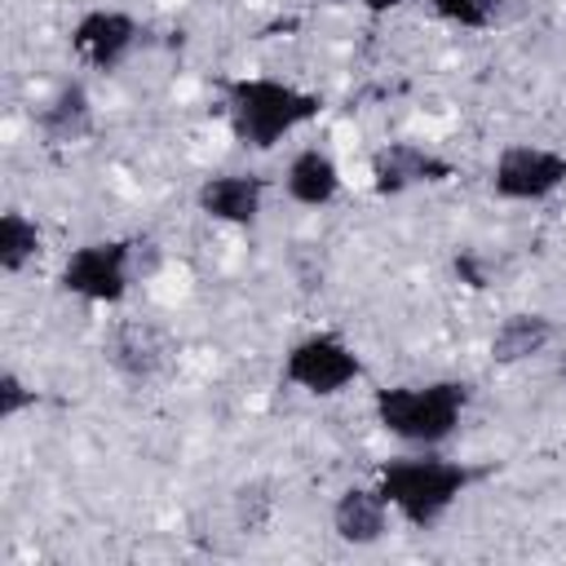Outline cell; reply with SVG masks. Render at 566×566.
<instances>
[{
	"label": "cell",
	"instance_id": "obj_1",
	"mask_svg": "<svg viewBox=\"0 0 566 566\" xmlns=\"http://www.w3.org/2000/svg\"><path fill=\"white\" fill-rule=\"evenodd\" d=\"M221 106L230 137L243 150L270 155L301 128H310L323 115V97L314 88H301L279 75H234L221 84Z\"/></svg>",
	"mask_w": 566,
	"mask_h": 566
},
{
	"label": "cell",
	"instance_id": "obj_2",
	"mask_svg": "<svg viewBox=\"0 0 566 566\" xmlns=\"http://www.w3.org/2000/svg\"><path fill=\"white\" fill-rule=\"evenodd\" d=\"M486 478V469L469 460H451L438 451H407L376 469V486L385 491L394 517L411 531H433L451 517V509Z\"/></svg>",
	"mask_w": 566,
	"mask_h": 566
},
{
	"label": "cell",
	"instance_id": "obj_3",
	"mask_svg": "<svg viewBox=\"0 0 566 566\" xmlns=\"http://www.w3.org/2000/svg\"><path fill=\"white\" fill-rule=\"evenodd\" d=\"M469 402H473L469 380L438 376V380H411V385L376 389L371 416H376L380 433H389L394 442H402L411 451H438L460 433Z\"/></svg>",
	"mask_w": 566,
	"mask_h": 566
},
{
	"label": "cell",
	"instance_id": "obj_4",
	"mask_svg": "<svg viewBox=\"0 0 566 566\" xmlns=\"http://www.w3.org/2000/svg\"><path fill=\"white\" fill-rule=\"evenodd\" d=\"M137 279H142L137 239H119V234L71 248L57 270V287L84 305H124Z\"/></svg>",
	"mask_w": 566,
	"mask_h": 566
},
{
	"label": "cell",
	"instance_id": "obj_5",
	"mask_svg": "<svg viewBox=\"0 0 566 566\" xmlns=\"http://www.w3.org/2000/svg\"><path fill=\"white\" fill-rule=\"evenodd\" d=\"M363 354L354 349V340H345L332 327L305 332L287 345L279 376L287 389L305 394V398H340L345 389H354L363 380Z\"/></svg>",
	"mask_w": 566,
	"mask_h": 566
},
{
	"label": "cell",
	"instance_id": "obj_6",
	"mask_svg": "<svg viewBox=\"0 0 566 566\" xmlns=\"http://www.w3.org/2000/svg\"><path fill=\"white\" fill-rule=\"evenodd\" d=\"M486 186L500 203H548L566 190V150L539 142H509L491 159Z\"/></svg>",
	"mask_w": 566,
	"mask_h": 566
},
{
	"label": "cell",
	"instance_id": "obj_7",
	"mask_svg": "<svg viewBox=\"0 0 566 566\" xmlns=\"http://www.w3.org/2000/svg\"><path fill=\"white\" fill-rule=\"evenodd\" d=\"M71 53L80 66L88 71H119L137 44H142V18L119 9V4H93L84 9L75 22H71V35H66Z\"/></svg>",
	"mask_w": 566,
	"mask_h": 566
},
{
	"label": "cell",
	"instance_id": "obj_8",
	"mask_svg": "<svg viewBox=\"0 0 566 566\" xmlns=\"http://www.w3.org/2000/svg\"><path fill=\"white\" fill-rule=\"evenodd\" d=\"M265 199H270V181L248 168L212 172L195 186V208L212 226H230V230H252L265 212Z\"/></svg>",
	"mask_w": 566,
	"mask_h": 566
},
{
	"label": "cell",
	"instance_id": "obj_9",
	"mask_svg": "<svg viewBox=\"0 0 566 566\" xmlns=\"http://www.w3.org/2000/svg\"><path fill=\"white\" fill-rule=\"evenodd\" d=\"M367 177H371V190L380 199H398V195H407L416 186H442V181H451L455 177V164L442 159L438 150L420 146V142H389V146H380L371 155Z\"/></svg>",
	"mask_w": 566,
	"mask_h": 566
},
{
	"label": "cell",
	"instance_id": "obj_10",
	"mask_svg": "<svg viewBox=\"0 0 566 566\" xmlns=\"http://www.w3.org/2000/svg\"><path fill=\"white\" fill-rule=\"evenodd\" d=\"M394 509L376 482H349L336 491L327 509V526L345 548H376L394 531Z\"/></svg>",
	"mask_w": 566,
	"mask_h": 566
},
{
	"label": "cell",
	"instance_id": "obj_11",
	"mask_svg": "<svg viewBox=\"0 0 566 566\" xmlns=\"http://www.w3.org/2000/svg\"><path fill=\"white\" fill-rule=\"evenodd\" d=\"M345 190V172L340 159L327 146H296L283 164V195L296 208H332Z\"/></svg>",
	"mask_w": 566,
	"mask_h": 566
},
{
	"label": "cell",
	"instance_id": "obj_12",
	"mask_svg": "<svg viewBox=\"0 0 566 566\" xmlns=\"http://www.w3.org/2000/svg\"><path fill=\"white\" fill-rule=\"evenodd\" d=\"M553 340H557V323L544 310H513L495 323L486 354L495 367H522V363L544 358L553 349Z\"/></svg>",
	"mask_w": 566,
	"mask_h": 566
},
{
	"label": "cell",
	"instance_id": "obj_13",
	"mask_svg": "<svg viewBox=\"0 0 566 566\" xmlns=\"http://www.w3.org/2000/svg\"><path fill=\"white\" fill-rule=\"evenodd\" d=\"M35 133L49 142V146H75L93 133V97L80 80H66L57 84L44 106L35 111Z\"/></svg>",
	"mask_w": 566,
	"mask_h": 566
},
{
	"label": "cell",
	"instance_id": "obj_14",
	"mask_svg": "<svg viewBox=\"0 0 566 566\" xmlns=\"http://www.w3.org/2000/svg\"><path fill=\"white\" fill-rule=\"evenodd\" d=\"M40 252H44V230L35 226V217H27L22 208H4L0 212V274L18 279L27 265H35Z\"/></svg>",
	"mask_w": 566,
	"mask_h": 566
},
{
	"label": "cell",
	"instance_id": "obj_15",
	"mask_svg": "<svg viewBox=\"0 0 566 566\" xmlns=\"http://www.w3.org/2000/svg\"><path fill=\"white\" fill-rule=\"evenodd\" d=\"M106 358L115 363L119 376L128 380H150L159 367H164V345L155 340V332L146 327H119L106 345Z\"/></svg>",
	"mask_w": 566,
	"mask_h": 566
},
{
	"label": "cell",
	"instance_id": "obj_16",
	"mask_svg": "<svg viewBox=\"0 0 566 566\" xmlns=\"http://www.w3.org/2000/svg\"><path fill=\"white\" fill-rule=\"evenodd\" d=\"M429 13L460 31H486L495 22V0H424Z\"/></svg>",
	"mask_w": 566,
	"mask_h": 566
},
{
	"label": "cell",
	"instance_id": "obj_17",
	"mask_svg": "<svg viewBox=\"0 0 566 566\" xmlns=\"http://www.w3.org/2000/svg\"><path fill=\"white\" fill-rule=\"evenodd\" d=\"M31 407H35V389H31L13 367H4V371H0V420L13 424V420L27 416Z\"/></svg>",
	"mask_w": 566,
	"mask_h": 566
},
{
	"label": "cell",
	"instance_id": "obj_18",
	"mask_svg": "<svg viewBox=\"0 0 566 566\" xmlns=\"http://www.w3.org/2000/svg\"><path fill=\"white\" fill-rule=\"evenodd\" d=\"M345 4L363 9L367 18H389V13H398V9H402V4H411V0H345Z\"/></svg>",
	"mask_w": 566,
	"mask_h": 566
}]
</instances>
